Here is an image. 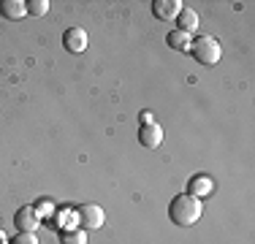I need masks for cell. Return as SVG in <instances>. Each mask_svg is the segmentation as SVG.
Segmentation results:
<instances>
[{"label":"cell","mask_w":255,"mask_h":244,"mask_svg":"<svg viewBox=\"0 0 255 244\" xmlns=\"http://www.w3.org/2000/svg\"><path fill=\"white\" fill-rule=\"evenodd\" d=\"M0 244H5V234H3V231H0Z\"/></svg>","instance_id":"16"},{"label":"cell","mask_w":255,"mask_h":244,"mask_svg":"<svg viewBox=\"0 0 255 244\" xmlns=\"http://www.w3.org/2000/svg\"><path fill=\"white\" fill-rule=\"evenodd\" d=\"M76 220L82 223V231L87 228V231H95V228H101L103 225V209L101 206H95V204H84V206H79L76 209Z\"/></svg>","instance_id":"3"},{"label":"cell","mask_w":255,"mask_h":244,"mask_svg":"<svg viewBox=\"0 0 255 244\" xmlns=\"http://www.w3.org/2000/svg\"><path fill=\"white\" fill-rule=\"evenodd\" d=\"M166 44L171 49H179V52H187V49H190V35L182 33V30H171V33L166 35Z\"/></svg>","instance_id":"11"},{"label":"cell","mask_w":255,"mask_h":244,"mask_svg":"<svg viewBox=\"0 0 255 244\" xmlns=\"http://www.w3.org/2000/svg\"><path fill=\"white\" fill-rule=\"evenodd\" d=\"M60 242L63 244H87V234L82 228H68L60 234Z\"/></svg>","instance_id":"12"},{"label":"cell","mask_w":255,"mask_h":244,"mask_svg":"<svg viewBox=\"0 0 255 244\" xmlns=\"http://www.w3.org/2000/svg\"><path fill=\"white\" fill-rule=\"evenodd\" d=\"M155 122V114L152 112H141V125H152Z\"/></svg>","instance_id":"15"},{"label":"cell","mask_w":255,"mask_h":244,"mask_svg":"<svg viewBox=\"0 0 255 244\" xmlns=\"http://www.w3.org/2000/svg\"><path fill=\"white\" fill-rule=\"evenodd\" d=\"M201 212H204L201 198H196V195H187V193L177 195V198L168 204V217H171V223L182 225V228H190V225H196L198 220H201Z\"/></svg>","instance_id":"1"},{"label":"cell","mask_w":255,"mask_h":244,"mask_svg":"<svg viewBox=\"0 0 255 244\" xmlns=\"http://www.w3.org/2000/svg\"><path fill=\"white\" fill-rule=\"evenodd\" d=\"M25 8H27V14H33V16H44L46 11H49V3H46V0H27Z\"/></svg>","instance_id":"13"},{"label":"cell","mask_w":255,"mask_h":244,"mask_svg":"<svg viewBox=\"0 0 255 244\" xmlns=\"http://www.w3.org/2000/svg\"><path fill=\"white\" fill-rule=\"evenodd\" d=\"M63 46L68 49L71 54L84 52V49H87V30H82V27H71V30H65V35H63Z\"/></svg>","instance_id":"6"},{"label":"cell","mask_w":255,"mask_h":244,"mask_svg":"<svg viewBox=\"0 0 255 244\" xmlns=\"http://www.w3.org/2000/svg\"><path fill=\"white\" fill-rule=\"evenodd\" d=\"M212 193V179L209 176H193L187 182V195H196V198H204V195Z\"/></svg>","instance_id":"10"},{"label":"cell","mask_w":255,"mask_h":244,"mask_svg":"<svg viewBox=\"0 0 255 244\" xmlns=\"http://www.w3.org/2000/svg\"><path fill=\"white\" fill-rule=\"evenodd\" d=\"M11 244H38V239H35V234H22V231H19Z\"/></svg>","instance_id":"14"},{"label":"cell","mask_w":255,"mask_h":244,"mask_svg":"<svg viewBox=\"0 0 255 244\" xmlns=\"http://www.w3.org/2000/svg\"><path fill=\"white\" fill-rule=\"evenodd\" d=\"M163 141V127L152 122V125H141L138 127V144L147 146V149H155V146H160Z\"/></svg>","instance_id":"7"},{"label":"cell","mask_w":255,"mask_h":244,"mask_svg":"<svg viewBox=\"0 0 255 244\" xmlns=\"http://www.w3.org/2000/svg\"><path fill=\"white\" fill-rule=\"evenodd\" d=\"M182 8H185V5H182L179 0H155V3H152V14H155L160 22L177 19Z\"/></svg>","instance_id":"5"},{"label":"cell","mask_w":255,"mask_h":244,"mask_svg":"<svg viewBox=\"0 0 255 244\" xmlns=\"http://www.w3.org/2000/svg\"><path fill=\"white\" fill-rule=\"evenodd\" d=\"M14 225H16V231H22V234H35V228L41 225L38 209H33V206H22V209L14 215Z\"/></svg>","instance_id":"4"},{"label":"cell","mask_w":255,"mask_h":244,"mask_svg":"<svg viewBox=\"0 0 255 244\" xmlns=\"http://www.w3.org/2000/svg\"><path fill=\"white\" fill-rule=\"evenodd\" d=\"M0 14H3L5 19H22V16L27 14V8H25L22 0H0Z\"/></svg>","instance_id":"8"},{"label":"cell","mask_w":255,"mask_h":244,"mask_svg":"<svg viewBox=\"0 0 255 244\" xmlns=\"http://www.w3.org/2000/svg\"><path fill=\"white\" fill-rule=\"evenodd\" d=\"M177 30H182V33L190 35L193 30H198V14L193 8H182L179 16H177Z\"/></svg>","instance_id":"9"},{"label":"cell","mask_w":255,"mask_h":244,"mask_svg":"<svg viewBox=\"0 0 255 244\" xmlns=\"http://www.w3.org/2000/svg\"><path fill=\"white\" fill-rule=\"evenodd\" d=\"M187 52L196 57V63L201 65H217V60H220L223 49L217 44V38H212V35H198L196 41H190V49Z\"/></svg>","instance_id":"2"}]
</instances>
